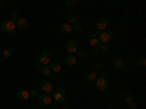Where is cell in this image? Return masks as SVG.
<instances>
[{
  "label": "cell",
  "mask_w": 146,
  "mask_h": 109,
  "mask_svg": "<svg viewBox=\"0 0 146 109\" xmlns=\"http://www.w3.org/2000/svg\"><path fill=\"white\" fill-rule=\"evenodd\" d=\"M129 109H137V103H135V102H131V103L129 105Z\"/></svg>",
  "instance_id": "obj_30"
},
{
  "label": "cell",
  "mask_w": 146,
  "mask_h": 109,
  "mask_svg": "<svg viewBox=\"0 0 146 109\" xmlns=\"http://www.w3.org/2000/svg\"><path fill=\"white\" fill-rule=\"evenodd\" d=\"M113 66H114L115 70H123V68L126 67V61H124L123 58H117V60H114Z\"/></svg>",
  "instance_id": "obj_16"
},
{
  "label": "cell",
  "mask_w": 146,
  "mask_h": 109,
  "mask_svg": "<svg viewBox=\"0 0 146 109\" xmlns=\"http://www.w3.org/2000/svg\"><path fill=\"white\" fill-rule=\"evenodd\" d=\"M66 98H67V92L63 87H57L56 90H53V98L51 99L56 103H63L66 100Z\"/></svg>",
  "instance_id": "obj_2"
},
{
  "label": "cell",
  "mask_w": 146,
  "mask_h": 109,
  "mask_svg": "<svg viewBox=\"0 0 146 109\" xmlns=\"http://www.w3.org/2000/svg\"><path fill=\"white\" fill-rule=\"evenodd\" d=\"M16 98H18L19 100H23V102L29 100V99H31L29 90H27V89H21V90H18V93H16Z\"/></svg>",
  "instance_id": "obj_11"
},
{
  "label": "cell",
  "mask_w": 146,
  "mask_h": 109,
  "mask_svg": "<svg viewBox=\"0 0 146 109\" xmlns=\"http://www.w3.org/2000/svg\"><path fill=\"white\" fill-rule=\"evenodd\" d=\"M92 68H94V71H98V70H102V66H101L100 61H95L94 66H92Z\"/></svg>",
  "instance_id": "obj_27"
},
{
  "label": "cell",
  "mask_w": 146,
  "mask_h": 109,
  "mask_svg": "<svg viewBox=\"0 0 146 109\" xmlns=\"http://www.w3.org/2000/svg\"><path fill=\"white\" fill-rule=\"evenodd\" d=\"M19 18H21V16H19L18 13H16V12H13V13L10 15V20H13V22H16V20H18Z\"/></svg>",
  "instance_id": "obj_29"
},
{
  "label": "cell",
  "mask_w": 146,
  "mask_h": 109,
  "mask_svg": "<svg viewBox=\"0 0 146 109\" xmlns=\"http://www.w3.org/2000/svg\"><path fill=\"white\" fill-rule=\"evenodd\" d=\"M108 23H110V20L107 18L98 19V20H96V23H95V31H104V29H107L108 28Z\"/></svg>",
  "instance_id": "obj_9"
},
{
  "label": "cell",
  "mask_w": 146,
  "mask_h": 109,
  "mask_svg": "<svg viewBox=\"0 0 146 109\" xmlns=\"http://www.w3.org/2000/svg\"><path fill=\"white\" fill-rule=\"evenodd\" d=\"M51 96L48 95V93H40V96H38V103L41 105V106H48L51 103Z\"/></svg>",
  "instance_id": "obj_8"
},
{
  "label": "cell",
  "mask_w": 146,
  "mask_h": 109,
  "mask_svg": "<svg viewBox=\"0 0 146 109\" xmlns=\"http://www.w3.org/2000/svg\"><path fill=\"white\" fill-rule=\"evenodd\" d=\"M38 60H40V63H41L42 66H48V64L53 61V53L48 51V50H44V51L40 54Z\"/></svg>",
  "instance_id": "obj_5"
},
{
  "label": "cell",
  "mask_w": 146,
  "mask_h": 109,
  "mask_svg": "<svg viewBox=\"0 0 146 109\" xmlns=\"http://www.w3.org/2000/svg\"><path fill=\"white\" fill-rule=\"evenodd\" d=\"M5 5H6V0H0V9H3Z\"/></svg>",
  "instance_id": "obj_33"
},
{
  "label": "cell",
  "mask_w": 146,
  "mask_h": 109,
  "mask_svg": "<svg viewBox=\"0 0 146 109\" xmlns=\"http://www.w3.org/2000/svg\"><path fill=\"white\" fill-rule=\"evenodd\" d=\"M98 50H100V53L108 51V50H110V44H108V42H100V44H98Z\"/></svg>",
  "instance_id": "obj_22"
},
{
  "label": "cell",
  "mask_w": 146,
  "mask_h": 109,
  "mask_svg": "<svg viewBox=\"0 0 146 109\" xmlns=\"http://www.w3.org/2000/svg\"><path fill=\"white\" fill-rule=\"evenodd\" d=\"M96 33H98L100 42H111L114 39V31L108 29V28L104 31H96Z\"/></svg>",
  "instance_id": "obj_1"
},
{
  "label": "cell",
  "mask_w": 146,
  "mask_h": 109,
  "mask_svg": "<svg viewBox=\"0 0 146 109\" xmlns=\"http://www.w3.org/2000/svg\"><path fill=\"white\" fill-rule=\"evenodd\" d=\"M76 63H78V58H76V55L69 54V55H66V57H64V64H66L67 67H73Z\"/></svg>",
  "instance_id": "obj_12"
},
{
  "label": "cell",
  "mask_w": 146,
  "mask_h": 109,
  "mask_svg": "<svg viewBox=\"0 0 146 109\" xmlns=\"http://www.w3.org/2000/svg\"><path fill=\"white\" fill-rule=\"evenodd\" d=\"M83 25H80V23L78 22V23H75L73 25V32H76V33H83Z\"/></svg>",
  "instance_id": "obj_24"
},
{
  "label": "cell",
  "mask_w": 146,
  "mask_h": 109,
  "mask_svg": "<svg viewBox=\"0 0 146 109\" xmlns=\"http://www.w3.org/2000/svg\"><path fill=\"white\" fill-rule=\"evenodd\" d=\"M15 25H16V28H19V29H27V28L29 26V22H28V19H25V18H19V19L15 22Z\"/></svg>",
  "instance_id": "obj_13"
},
{
  "label": "cell",
  "mask_w": 146,
  "mask_h": 109,
  "mask_svg": "<svg viewBox=\"0 0 146 109\" xmlns=\"http://www.w3.org/2000/svg\"><path fill=\"white\" fill-rule=\"evenodd\" d=\"M76 58H80V60H83V58H86V55H88V51L85 50V48H78V51H76Z\"/></svg>",
  "instance_id": "obj_18"
},
{
  "label": "cell",
  "mask_w": 146,
  "mask_h": 109,
  "mask_svg": "<svg viewBox=\"0 0 146 109\" xmlns=\"http://www.w3.org/2000/svg\"><path fill=\"white\" fill-rule=\"evenodd\" d=\"M29 95L32 96V98H38V96H40V89H32V90H29Z\"/></svg>",
  "instance_id": "obj_26"
},
{
  "label": "cell",
  "mask_w": 146,
  "mask_h": 109,
  "mask_svg": "<svg viewBox=\"0 0 146 109\" xmlns=\"http://www.w3.org/2000/svg\"><path fill=\"white\" fill-rule=\"evenodd\" d=\"M70 32H73V25H70L69 22L63 23V25L60 26V33H62V35H67Z\"/></svg>",
  "instance_id": "obj_14"
},
{
  "label": "cell",
  "mask_w": 146,
  "mask_h": 109,
  "mask_svg": "<svg viewBox=\"0 0 146 109\" xmlns=\"http://www.w3.org/2000/svg\"><path fill=\"white\" fill-rule=\"evenodd\" d=\"M92 53H94V54H98V53H100V50H98V45L92 47Z\"/></svg>",
  "instance_id": "obj_31"
},
{
  "label": "cell",
  "mask_w": 146,
  "mask_h": 109,
  "mask_svg": "<svg viewBox=\"0 0 146 109\" xmlns=\"http://www.w3.org/2000/svg\"><path fill=\"white\" fill-rule=\"evenodd\" d=\"M12 55H13V48H12V47H5L3 48V57L10 58Z\"/></svg>",
  "instance_id": "obj_19"
},
{
  "label": "cell",
  "mask_w": 146,
  "mask_h": 109,
  "mask_svg": "<svg viewBox=\"0 0 146 109\" xmlns=\"http://www.w3.org/2000/svg\"><path fill=\"white\" fill-rule=\"evenodd\" d=\"M64 5H66V7H73L76 5V2H73V0H64Z\"/></svg>",
  "instance_id": "obj_28"
},
{
  "label": "cell",
  "mask_w": 146,
  "mask_h": 109,
  "mask_svg": "<svg viewBox=\"0 0 146 109\" xmlns=\"http://www.w3.org/2000/svg\"><path fill=\"white\" fill-rule=\"evenodd\" d=\"M67 22L70 23V25H75V23H78V22H79L78 15L73 13V12H69V13H67Z\"/></svg>",
  "instance_id": "obj_17"
},
{
  "label": "cell",
  "mask_w": 146,
  "mask_h": 109,
  "mask_svg": "<svg viewBox=\"0 0 146 109\" xmlns=\"http://www.w3.org/2000/svg\"><path fill=\"white\" fill-rule=\"evenodd\" d=\"M0 29H2V32H5V33L12 35V33H15V31H16V25H15L13 20L7 19V20H3L2 23H0Z\"/></svg>",
  "instance_id": "obj_3"
},
{
  "label": "cell",
  "mask_w": 146,
  "mask_h": 109,
  "mask_svg": "<svg viewBox=\"0 0 146 109\" xmlns=\"http://www.w3.org/2000/svg\"><path fill=\"white\" fill-rule=\"evenodd\" d=\"M73 2H76V0H73Z\"/></svg>",
  "instance_id": "obj_35"
},
{
  "label": "cell",
  "mask_w": 146,
  "mask_h": 109,
  "mask_svg": "<svg viewBox=\"0 0 146 109\" xmlns=\"http://www.w3.org/2000/svg\"><path fill=\"white\" fill-rule=\"evenodd\" d=\"M86 39H88V42L91 44V47H95V45H98V44H100L98 33H96V31L89 32V33H88V36H86Z\"/></svg>",
  "instance_id": "obj_10"
},
{
  "label": "cell",
  "mask_w": 146,
  "mask_h": 109,
  "mask_svg": "<svg viewBox=\"0 0 146 109\" xmlns=\"http://www.w3.org/2000/svg\"><path fill=\"white\" fill-rule=\"evenodd\" d=\"M60 109H70V108H69V106H62Z\"/></svg>",
  "instance_id": "obj_34"
},
{
  "label": "cell",
  "mask_w": 146,
  "mask_h": 109,
  "mask_svg": "<svg viewBox=\"0 0 146 109\" xmlns=\"http://www.w3.org/2000/svg\"><path fill=\"white\" fill-rule=\"evenodd\" d=\"M96 77H98V74H96V71H94V70H92V71H89L88 74L85 76V80H86V81H94Z\"/></svg>",
  "instance_id": "obj_21"
},
{
  "label": "cell",
  "mask_w": 146,
  "mask_h": 109,
  "mask_svg": "<svg viewBox=\"0 0 146 109\" xmlns=\"http://www.w3.org/2000/svg\"><path fill=\"white\" fill-rule=\"evenodd\" d=\"M40 73H41V76L47 77V76H50L51 70H50V67H48V66H41L40 67Z\"/></svg>",
  "instance_id": "obj_20"
},
{
  "label": "cell",
  "mask_w": 146,
  "mask_h": 109,
  "mask_svg": "<svg viewBox=\"0 0 146 109\" xmlns=\"http://www.w3.org/2000/svg\"><path fill=\"white\" fill-rule=\"evenodd\" d=\"M136 66H137V67H142V68L146 67V58H145V57H139V58L136 60Z\"/></svg>",
  "instance_id": "obj_25"
},
{
  "label": "cell",
  "mask_w": 146,
  "mask_h": 109,
  "mask_svg": "<svg viewBox=\"0 0 146 109\" xmlns=\"http://www.w3.org/2000/svg\"><path fill=\"white\" fill-rule=\"evenodd\" d=\"M123 100H124V103H126V105H130V103L133 102V98H131V95H130L129 92L123 93Z\"/></svg>",
  "instance_id": "obj_23"
},
{
  "label": "cell",
  "mask_w": 146,
  "mask_h": 109,
  "mask_svg": "<svg viewBox=\"0 0 146 109\" xmlns=\"http://www.w3.org/2000/svg\"><path fill=\"white\" fill-rule=\"evenodd\" d=\"M78 48H79V45H78V42L75 39H69L66 42V51H67V54H73V55H75L76 51H78Z\"/></svg>",
  "instance_id": "obj_6"
},
{
  "label": "cell",
  "mask_w": 146,
  "mask_h": 109,
  "mask_svg": "<svg viewBox=\"0 0 146 109\" xmlns=\"http://www.w3.org/2000/svg\"><path fill=\"white\" fill-rule=\"evenodd\" d=\"M48 67H50L51 73H60L62 71V63L60 61H51L50 64H48Z\"/></svg>",
  "instance_id": "obj_15"
},
{
  "label": "cell",
  "mask_w": 146,
  "mask_h": 109,
  "mask_svg": "<svg viewBox=\"0 0 146 109\" xmlns=\"http://www.w3.org/2000/svg\"><path fill=\"white\" fill-rule=\"evenodd\" d=\"M34 66H35V67H38V68H40V67H41V66H42V64H41V63H40V60H36V61H35V63H34Z\"/></svg>",
  "instance_id": "obj_32"
},
{
  "label": "cell",
  "mask_w": 146,
  "mask_h": 109,
  "mask_svg": "<svg viewBox=\"0 0 146 109\" xmlns=\"http://www.w3.org/2000/svg\"><path fill=\"white\" fill-rule=\"evenodd\" d=\"M94 84H95V89L98 90V92H102V93L107 92V89H108V81H107V79L104 76L96 77L94 80Z\"/></svg>",
  "instance_id": "obj_4"
},
{
  "label": "cell",
  "mask_w": 146,
  "mask_h": 109,
  "mask_svg": "<svg viewBox=\"0 0 146 109\" xmlns=\"http://www.w3.org/2000/svg\"><path fill=\"white\" fill-rule=\"evenodd\" d=\"M40 90L42 93H50L54 90V86H53V83L51 81H48V80H42L40 83Z\"/></svg>",
  "instance_id": "obj_7"
},
{
  "label": "cell",
  "mask_w": 146,
  "mask_h": 109,
  "mask_svg": "<svg viewBox=\"0 0 146 109\" xmlns=\"http://www.w3.org/2000/svg\"><path fill=\"white\" fill-rule=\"evenodd\" d=\"M63 2H64V0H63Z\"/></svg>",
  "instance_id": "obj_36"
}]
</instances>
